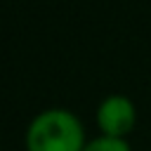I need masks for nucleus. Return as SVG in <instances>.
I'll use <instances>...</instances> for the list:
<instances>
[{
	"label": "nucleus",
	"mask_w": 151,
	"mask_h": 151,
	"mask_svg": "<svg viewBox=\"0 0 151 151\" xmlns=\"http://www.w3.org/2000/svg\"><path fill=\"white\" fill-rule=\"evenodd\" d=\"M83 151H130L127 139H113V137H97L85 144Z\"/></svg>",
	"instance_id": "7ed1b4c3"
},
{
	"label": "nucleus",
	"mask_w": 151,
	"mask_h": 151,
	"mask_svg": "<svg viewBox=\"0 0 151 151\" xmlns=\"http://www.w3.org/2000/svg\"><path fill=\"white\" fill-rule=\"evenodd\" d=\"M85 127L68 109L40 111L26 130V151H83Z\"/></svg>",
	"instance_id": "f257e3e1"
},
{
	"label": "nucleus",
	"mask_w": 151,
	"mask_h": 151,
	"mask_svg": "<svg viewBox=\"0 0 151 151\" xmlns=\"http://www.w3.org/2000/svg\"><path fill=\"white\" fill-rule=\"evenodd\" d=\"M137 120V109L125 94H109L97 109V125L104 137L125 139Z\"/></svg>",
	"instance_id": "f03ea898"
}]
</instances>
